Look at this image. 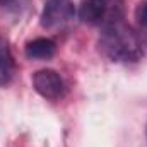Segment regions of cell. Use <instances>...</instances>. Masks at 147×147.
<instances>
[{"label":"cell","instance_id":"cell-6","mask_svg":"<svg viewBox=\"0 0 147 147\" xmlns=\"http://www.w3.org/2000/svg\"><path fill=\"white\" fill-rule=\"evenodd\" d=\"M14 75V58L7 39L0 38V86H7Z\"/></svg>","mask_w":147,"mask_h":147},{"label":"cell","instance_id":"cell-2","mask_svg":"<svg viewBox=\"0 0 147 147\" xmlns=\"http://www.w3.org/2000/svg\"><path fill=\"white\" fill-rule=\"evenodd\" d=\"M116 0H82L79 9V17L82 22L89 26H99L108 24L111 21L118 19L113 17V12L116 14Z\"/></svg>","mask_w":147,"mask_h":147},{"label":"cell","instance_id":"cell-5","mask_svg":"<svg viewBox=\"0 0 147 147\" xmlns=\"http://www.w3.org/2000/svg\"><path fill=\"white\" fill-rule=\"evenodd\" d=\"M57 43L50 38H36L26 45V57L33 60H48L55 55Z\"/></svg>","mask_w":147,"mask_h":147},{"label":"cell","instance_id":"cell-7","mask_svg":"<svg viewBox=\"0 0 147 147\" xmlns=\"http://www.w3.org/2000/svg\"><path fill=\"white\" fill-rule=\"evenodd\" d=\"M31 5V0H0V7L12 14H22Z\"/></svg>","mask_w":147,"mask_h":147},{"label":"cell","instance_id":"cell-4","mask_svg":"<svg viewBox=\"0 0 147 147\" xmlns=\"http://www.w3.org/2000/svg\"><path fill=\"white\" fill-rule=\"evenodd\" d=\"M33 86L38 94H41L43 98H46L50 101L60 99L65 92V82H63L62 75L51 69L38 70L33 75Z\"/></svg>","mask_w":147,"mask_h":147},{"label":"cell","instance_id":"cell-3","mask_svg":"<svg viewBox=\"0 0 147 147\" xmlns=\"http://www.w3.org/2000/svg\"><path fill=\"white\" fill-rule=\"evenodd\" d=\"M75 16L72 0H46L41 12V26L46 29H55L69 24Z\"/></svg>","mask_w":147,"mask_h":147},{"label":"cell","instance_id":"cell-8","mask_svg":"<svg viewBox=\"0 0 147 147\" xmlns=\"http://www.w3.org/2000/svg\"><path fill=\"white\" fill-rule=\"evenodd\" d=\"M135 19L139 21L140 26L147 28V0L140 2L137 5V9H135Z\"/></svg>","mask_w":147,"mask_h":147},{"label":"cell","instance_id":"cell-1","mask_svg":"<svg viewBox=\"0 0 147 147\" xmlns=\"http://www.w3.org/2000/svg\"><path fill=\"white\" fill-rule=\"evenodd\" d=\"M99 51L113 62H137L142 57V43L121 19L108 22L99 36Z\"/></svg>","mask_w":147,"mask_h":147}]
</instances>
